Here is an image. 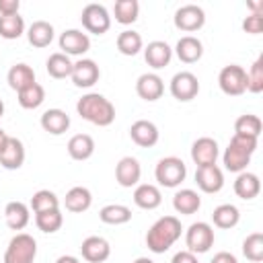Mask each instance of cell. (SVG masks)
Instances as JSON below:
<instances>
[{"label":"cell","instance_id":"obj_1","mask_svg":"<svg viewBox=\"0 0 263 263\" xmlns=\"http://www.w3.org/2000/svg\"><path fill=\"white\" fill-rule=\"evenodd\" d=\"M183 226L177 216H162L158 218L146 232V247L148 251L160 255L166 253L179 238H181Z\"/></svg>","mask_w":263,"mask_h":263},{"label":"cell","instance_id":"obj_2","mask_svg":"<svg viewBox=\"0 0 263 263\" xmlns=\"http://www.w3.org/2000/svg\"><path fill=\"white\" fill-rule=\"evenodd\" d=\"M76 113L84 121H88L92 125H99V127H107V125H111L115 121V107H113V103L107 97L99 95V92L82 95L78 99V103H76Z\"/></svg>","mask_w":263,"mask_h":263},{"label":"cell","instance_id":"obj_3","mask_svg":"<svg viewBox=\"0 0 263 263\" xmlns=\"http://www.w3.org/2000/svg\"><path fill=\"white\" fill-rule=\"evenodd\" d=\"M257 150V140L255 138H245V136H232L224 154H222V162L224 168L230 173H242L247 171V166L251 164V156Z\"/></svg>","mask_w":263,"mask_h":263},{"label":"cell","instance_id":"obj_4","mask_svg":"<svg viewBox=\"0 0 263 263\" xmlns=\"http://www.w3.org/2000/svg\"><path fill=\"white\" fill-rule=\"evenodd\" d=\"M37 257V240L27 232H16L4 251V263H33Z\"/></svg>","mask_w":263,"mask_h":263},{"label":"cell","instance_id":"obj_5","mask_svg":"<svg viewBox=\"0 0 263 263\" xmlns=\"http://www.w3.org/2000/svg\"><path fill=\"white\" fill-rule=\"evenodd\" d=\"M154 177H156L158 185L168 187V189H175V187H179L185 181L187 166H185V162L179 156H164V158H160L156 162Z\"/></svg>","mask_w":263,"mask_h":263},{"label":"cell","instance_id":"obj_6","mask_svg":"<svg viewBox=\"0 0 263 263\" xmlns=\"http://www.w3.org/2000/svg\"><path fill=\"white\" fill-rule=\"evenodd\" d=\"M218 86L228 97H240L247 92V70L238 64H228L218 74Z\"/></svg>","mask_w":263,"mask_h":263},{"label":"cell","instance_id":"obj_7","mask_svg":"<svg viewBox=\"0 0 263 263\" xmlns=\"http://www.w3.org/2000/svg\"><path fill=\"white\" fill-rule=\"evenodd\" d=\"M80 23H82V27L88 33H92V35H105L111 29V14H109V10L103 4L90 2V4H86L82 8Z\"/></svg>","mask_w":263,"mask_h":263},{"label":"cell","instance_id":"obj_8","mask_svg":"<svg viewBox=\"0 0 263 263\" xmlns=\"http://www.w3.org/2000/svg\"><path fill=\"white\" fill-rule=\"evenodd\" d=\"M214 228L208 222H193L187 232H185V245L187 251H191L193 255L197 253H208L214 247Z\"/></svg>","mask_w":263,"mask_h":263},{"label":"cell","instance_id":"obj_9","mask_svg":"<svg viewBox=\"0 0 263 263\" xmlns=\"http://www.w3.org/2000/svg\"><path fill=\"white\" fill-rule=\"evenodd\" d=\"M168 90L171 95L181 101V103H187V101H193L197 95H199V80L193 72L189 70H181L177 72L173 78H171V84H168Z\"/></svg>","mask_w":263,"mask_h":263},{"label":"cell","instance_id":"obj_10","mask_svg":"<svg viewBox=\"0 0 263 263\" xmlns=\"http://www.w3.org/2000/svg\"><path fill=\"white\" fill-rule=\"evenodd\" d=\"M173 23H175V27L179 31L193 33V31H199L205 25V12L197 4H183V6H179L175 10Z\"/></svg>","mask_w":263,"mask_h":263},{"label":"cell","instance_id":"obj_11","mask_svg":"<svg viewBox=\"0 0 263 263\" xmlns=\"http://www.w3.org/2000/svg\"><path fill=\"white\" fill-rule=\"evenodd\" d=\"M70 78H72L74 86H78V88H90L101 78V70H99V66H97L95 60L80 58L78 62H74Z\"/></svg>","mask_w":263,"mask_h":263},{"label":"cell","instance_id":"obj_12","mask_svg":"<svg viewBox=\"0 0 263 263\" xmlns=\"http://www.w3.org/2000/svg\"><path fill=\"white\" fill-rule=\"evenodd\" d=\"M58 43H60L62 53H66L68 58L70 55H84L90 49V37L86 33H82L80 29H66L60 35Z\"/></svg>","mask_w":263,"mask_h":263},{"label":"cell","instance_id":"obj_13","mask_svg":"<svg viewBox=\"0 0 263 263\" xmlns=\"http://www.w3.org/2000/svg\"><path fill=\"white\" fill-rule=\"evenodd\" d=\"M220 156V148H218V142L214 138H197L193 144H191V160L197 164V166H208V164H216Z\"/></svg>","mask_w":263,"mask_h":263},{"label":"cell","instance_id":"obj_14","mask_svg":"<svg viewBox=\"0 0 263 263\" xmlns=\"http://www.w3.org/2000/svg\"><path fill=\"white\" fill-rule=\"evenodd\" d=\"M195 183L203 193H218L224 187V173L218 164L197 166L195 168Z\"/></svg>","mask_w":263,"mask_h":263},{"label":"cell","instance_id":"obj_15","mask_svg":"<svg viewBox=\"0 0 263 263\" xmlns=\"http://www.w3.org/2000/svg\"><path fill=\"white\" fill-rule=\"evenodd\" d=\"M136 92L140 99L148 101V103H154L162 97L164 92V82L158 74L154 72H146V74H140L138 80H136Z\"/></svg>","mask_w":263,"mask_h":263},{"label":"cell","instance_id":"obj_16","mask_svg":"<svg viewBox=\"0 0 263 263\" xmlns=\"http://www.w3.org/2000/svg\"><path fill=\"white\" fill-rule=\"evenodd\" d=\"M82 259L88 263H103L111 255V245L103 236H86L80 245Z\"/></svg>","mask_w":263,"mask_h":263},{"label":"cell","instance_id":"obj_17","mask_svg":"<svg viewBox=\"0 0 263 263\" xmlns=\"http://www.w3.org/2000/svg\"><path fill=\"white\" fill-rule=\"evenodd\" d=\"M129 138L134 144H138L140 148H152L158 138H160V132L156 127V123L148 121V119H138L132 123L129 127Z\"/></svg>","mask_w":263,"mask_h":263},{"label":"cell","instance_id":"obj_18","mask_svg":"<svg viewBox=\"0 0 263 263\" xmlns=\"http://www.w3.org/2000/svg\"><path fill=\"white\" fill-rule=\"evenodd\" d=\"M140 177H142V166H140L138 158L123 156L115 164V181L121 187H136L140 183Z\"/></svg>","mask_w":263,"mask_h":263},{"label":"cell","instance_id":"obj_19","mask_svg":"<svg viewBox=\"0 0 263 263\" xmlns=\"http://www.w3.org/2000/svg\"><path fill=\"white\" fill-rule=\"evenodd\" d=\"M144 60H146V64L150 68L160 70V68H164V66L171 64V60H173V47L166 41H160V39L150 41L144 47Z\"/></svg>","mask_w":263,"mask_h":263},{"label":"cell","instance_id":"obj_20","mask_svg":"<svg viewBox=\"0 0 263 263\" xmlns=\"http://www.w3.org/2000/svg\"><path fill=\"white\" fill-rule=\"evenodd\" d=\"M25 162V146L18 138L14 136H8L6 144L2 146L0 150V164L6 168V171H16L21 168Z\"/></svg>","mask_w":263,"mask_h":263},{"label":"cell","instance_id":"obj_21","mask_svg":"<svg viewBox=\"0 0 263 263\" xmlns=\"http://www.w3.org/2000/svg\"><path fill=\"white\" fill-rule=\"evenodd\" d=\"M39 123H41V127H43L47 134H51V136H62V134H66L68 127H70V115H68L64 109L53 107V109L43 111Z\"/></svg>","mask_w":263,"mask_h":263},{"label":"cell","instance_id":"obj_22","mask_svg":"<svg viewBox=\"0 0 263 263\" xmlns=\"http://www.w3.org/2000/svg\"><path fill=\"white\" fill-rule=\"evenodd\" d=\"M175 53L183 64H195L203 55V43L193 35H183L175 45Z\"/></svg>","mask_w":263,"mask_h":263},{"label":"cell","instance_id":"obj_23","mask_svg":"<svg viewBox=\"0 0 263 263\" xmlns=\"http://www.w3.org/2000/svg\"><path fill=\"white\" fill-rule=\"evenodd\" d=\"M134 203L140 210H156L162 203V193L152 183H138L134 189Z\"/></svg>","mask_w":263,"mask_h":263},{"label":"cell","instance_id":"obj_24","mask_svg":"<svg viewBox=\"0 0 263 263\" xmlns=\"http://www.w3.org/2000/svg\"><path fill=\"white\" fill-rule=\"evenodd\" d=\"M64 205H66V210L72 212V214H82V212H86V210L92 205V193H90V189H88V187H82V185L72 187V189L66 193V197H64Z\"/></svg>","mask_w":263,"mask_h":263},{"label":"cell","instance_id":"obj_25","mask_svg":"<svg viewBox=\"0 0 263 263\" xmlns=\"http://www.w3.org/2000/svg\"><path fill=\"white\" fill-rule=\"evenodd\" d=\"M4 220L10 230H23L31 220L29 205L23 201H8L4 208Z\"/></svg>","mask_w":263,"mask_h":263},{"label":"cell","instance_id":"obj_26","mask_svg":"<svg viewBox=\"0 0 263 263\" xmlns=\"http://www.w3.org/2000/svg\"><path fill=\"white\" fill-rule=\"evenodd\" d=\"M6 80H8V86L12 90H16V92L27 88V86H31L33 82H37L35 80V70L29 64H23V62L10 66V70L6 74Z\"/></svg>","mask_w":263,"mask_h":263},{"label":"cell","instance_id":"obj_27","mask_svg":"<svg viewBox=\"0 0 263 263\" xmlns=\"http://www.w3.org/2000/svg\"><path fill=\"white\" fill-rule=\"evenodd\" d=\"M173 208L181 216H191L201 208V197L193 189H179L173 195Z\"/></svg>","mask_w":263,"mask_h":263},{"label":"cell","instance_id":"obj_28","mask_svg":"<svg viewBox=\"0 0 263 263\" xmlns=\"http://www.w3.org/2000/svg\"><path fill=\"white\" fill-rule=\"evenodd\" d=\"M261 191V181L255 173H249V171H242L236 175L234 179V193L240 197V199H255Z\"/></svg>","mask_w":263,"mask_h":263},{"label":"cell","instance_id":"obj_29","mask_svg":"<svg viewBox=\"0 0 263 263\" xmlns=\"http://www.w3.org/2000/svg\"><path fill=\"white\" fill-rule=\"evenodd\" d=\"M68 154L74 160H88L95 154V140L88 134H76L68 140Z\"/></svg>","mask_w":263,"mask_h":263},{"label":"cell","instance_id":"obj_30","mask_svg":"<svg viewBox=\"0 0 263 263\" xmlns=\"http://www.w3.org/2000/svg\"><path fill=\"white\" fill-rule=\"evenodd\" d=\"M27 39L33 47H47L53 41V25L47 21H33L27 29Z\"/></svg>","mask_w":263,"mask_h":263},{"label":"cell","instance_id":"obj_31","mask_svg":"<svg viewBox=\"0 0 263 263\" xmlns=\"http://www.w3.org/2000/svg\"><path fill=\"white\" fill-rule=\"evenodd\" d=\"M212 222L216 228H222V230H228V228H234L238 222H240V212L236 205L232 203H220L218 208H214L212 212Z\"/></svg>","mask_w":263,"mask_h":263},{"label":"cell","instance_id":"obj_32","mask_svg":"<svg viewBox=\"0 0 263 263\" xmlns=\"http://www.w3.org/2000/svg\"><path fill=\"white\" fill-rule=\"evenodd\" d=\"M99 220L103 224H109V226L127 224L132 220V210L127 205H123V203H109V205H103L101 208Z\"/></svg>","mask_w":263,"mask_h":263},{"label":"cell","instance_id":"obj_33","mask_svg":"<svg viewBox=\"0 0 263 263\" xmlns=\"http://www.w3.org/2000/svg\"><path fill=\"white\" fill-rule=\"evenodd\" d=\"M72 66H74V62H72L66 53H62V51L51 53V55L47 58V62H45V70H47V74H49L51 78H55V80L70 78V74H72Z\"/></svg>","mask_w":263,"mask_h":263},{"label":"cell","instance_id":"obj_34","mask_svg":"<svg viewBox=\"0 0 263 263\" xmlns=\"http://www.w3.org/2000/svg\"><path fill=\"white\" fill-rule=\"evenodd\" d=\"M117 49L121 55H138L142 49H144V41H142V35L134 29H125L117 35Z\"/></svg>","mask_w":263,"mask_h":263},{"label":"cell","instance_id":"obj_35","mask_svg":"<svg viewBox=\"0 0 263 263\" xmlns=\"http://www.w3.org/2000/svg\"><path fill=\"white\" fill-rule=\"evenodd\" d=\"M35 224H37V228H39L41 232L53 234V232H58V230L62 228V224H64V214L60 212V208H55V210H45V212H37V214H35Z\"/></svg>","mask_w":263,"mask_h":263},{"label":"cell","instance_id":"obj_36","mask_svg":"<svg viewBox=\"0 0 263 263\" xmlns=\"http://www.w3.org/2000/svg\"><path fill=\"white\" fill-rule=\"evenodd\" d=\"M261 129H263V123L257 115L253 113H245L240 115L236 121H234V134L236 136H245V138H255L259 140L261 136Z\"/></svg>","mask_w":263,"mask_h":263},{"label":"cell","instance_id":"obj_37","mask_svg":"<svg viewBox=\"0 0 263 263\" xmlns=\"http://www.w3.org/2000/svg\"><path fill=\"white\" fill-rule=\"evenodd\" d=\"M113 14L119 25H134L140 14V2L138 0H117L113 6Z\"/></svg>","mask_w":263,"mask_h":263},{"label":"cell","instance_id":"obj_38","mask_svg":"<svg viewBox=\"0 0 263 263\" xmlns=\"http://www.w3.org/2000/svg\"><path fill=\"white\" fill-rule=\"evenodd\" d=\"M16 95H18V105L23 109H37L45 101V88L39 82H33L31 86L18 90Z\"/></svg>","mask_w":263,"mask_h":263},{"label":"cell","instance_id":"obj_39","mask_svg":"<svg viewBox=\"0 0 263 263\" xmlns=\"http://www.w3.org/2000/svg\"><path fill=\"white\" fill-rule=\"evenodd\" d=\"M25 33V21L21 14L0 16V37L2 39H18Z\"/></svg>","mask_w":263,"mask_h":263},{"label":"cell","instance_id":"obj_40","mask_svg":"<svg viewBox=\"0 0 263 263\" xmlns=\"http://www.w3.org/2000/svg\"><path fill=\"white\" fill-rule=\"evenodd\" d=\"M242 255L253 263L263 261V234L261 232H251L242 240Z\"/></svg>","mask_w":263,"mask_h":263},{"label":"cell","instance_id":"obj_41","mask_svg":"<svg viewBox=\"0 0 263 263\" xmlns=\"http://www.w3.org/2000/svg\"><path fill=\"white\" fill-rule=\"evenodd\" d=\"M60 208V199L53 191L49 189H39L33 193L31 197V210L37 214V212H45V210H55Z\"/></svg>","mask_w":263,"mask_h":263},{"label":"cell","instance_id":"obj_42","mask_svg":"<svg viewBox=\"0 0 263 263\" xmlns=\"http://www.w3.org/2000/svg\"><path fill=\"white\" fill-rule=\"evenodd\" d=\"M247 90L259 95L263 90V55H259L247 72Z\"/></svg>","mask_w":263,"mask_h":263},{"label":"cell","instance_id":"obj_43","mask_svg":"<svg viewBox=\"0 0 263 263\" xmlns=\"http://www.w3.org/2000/svg\"><path fill=\"white\" fill-rule=\"evenodd\" d=\"M242 31L249 33V35H259V33L263 31V14L251 12L249 16H245V21H242Z\"/></svg>","mask_w":263,"mask_h":263},{"label":"cell","instance_id":"obj_44","mask_svg":"<svg viewBox=\"0 0 263 263\" xmlns=\"http://www.w3.org/2000/svg\"><path fill=\"white\" fill-rule=\"evenodd\" d=\"M21 2L18 0H0V16H12L18 14Z\"/></svg>","mask_w":263,"mask_h":263},{"label":"cell","instance_id":"obj_45","mask_svg":"<svg viewBox=\"0 0 263 263\" xmlns=\"http://www.w3.org/2000/svg\"><path fill=\"white\" fill-rule=\"evenodd\" d=\"M171 263H199L197 261V255H193L191 251H179V253H175L173 255V259H171Z\"/></svg>","mask_w":263,"mask_h":263},{"label":"cell","instance_id":"obj_46","mask_svg":"<svg viewBox=\"0 0 263 263\" xmlns=\"http://www.w3.org/2000/svg\"><path fill=\"white\" fill-rule=\"evenodd\" d=\"M210 263H238V259L228 251H220V253L214 255V259Z\"/></svg>","mask_w":263,"mask_h":263},{"label":"cell","instance_id":"obj_47","mask_svg":"<svg viewBox=\"0 0 263 263\" xmlns=\"http://www.w3.org/2000/svg\"><path fill=\"white\" fill-rule=\"evenodd\" d=\"M247 8H249L251 12L263 14V2H247Z\"/></svg>","mask_w":263,"mask_h":263},{"label":"cell","instance_id":"obj_48","mask_svg":"<svg viewBox=\"0 0 263 263\" xmlns=\"http://www.w3.org/2000/svg\"><path fill=\"white\" fill-rule=\"evenodd\" d=\"M55 263H80V259L74 257V255H62V257L55 259Z\"/></svg>","mask_w":263,"mask_h":263},{"label":"cell","instance_id":"obj_49","mask_svg":"<svg viewBox=\"0 0 263 263\" xmlns=\"http://www.w3.org/2000/svg\"><path fill=\"white\" fill-rule=\"evenodd\" d=\"M6 140H8V134H6V132L0 127V150H2V146L6 144Z\"/></svg>","mask_w":263,"mask_h":263},{"label":"cell","instance_id":"obj_50","mask_svg":"<svg viewBox=\"0 0 263 263\" xmlns=\"http://www.w3.org/2000/svg\"><path fill=\"white\" fill-rule=\"evenodd\" d=\"M134 263H154V261H152L150 257H138V259H136Z\"/></svg>","mask_w":263,"mask_h":263},{"label":"cell","instance_id":"obj_51","mask_svg":"<svg viewBox=\"0 0 263 263\" xmlns=\"http://www.w3.org/2000/svg\"><path fill=\"white\" fill-rule=\"evenodd\" d=\"M2 115H4V103L0 101V117H2Z\"/></svg>","mask_w":263,"mask_h":263}]
</instances>
